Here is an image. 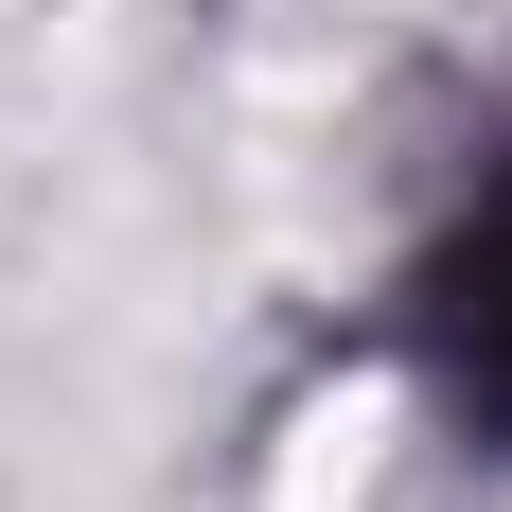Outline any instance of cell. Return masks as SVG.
<instances>
[{
	"instance_id": "obj_1",
	"label": "cell",
	"mask_w": 512,
	"mask_h": 512,
	"mask_svg": "<svg viewBox=\"0 0 512 512\" xmlns=\"http://www.w3.org/2000/svg\"><path fill=\"white\" fill-rule=\"evenodd\" d=\"M442 318H460V354H477V389L512 407V195L477 212V248H460V283H442Z\"/></svg>"
}]
</instances>
